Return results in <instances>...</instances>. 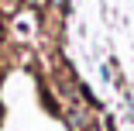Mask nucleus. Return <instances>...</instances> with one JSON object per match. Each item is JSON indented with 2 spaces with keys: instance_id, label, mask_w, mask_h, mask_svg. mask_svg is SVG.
Here are the masks:
<instances>
[{
  "instance_id": "7ed1b4c3",
  "label": "nucleus",
  "mask_w": 134,
  "mask_h": 131,
  "mask_svg": "<svg viewBox=\"0 0 134 131\" xmlns=\"http://www.w3.org/2000/svg\"><path fill=\"white\" fill-rule=\"evenodd\" d=\"M24 4H31V7H35V11H41V7H45V4H48V0H24Z\"/></svg>"
},
{
  "instance_id": "f257e3e1",
  "label": "nucleus",
  "mask_w": 134,
  "mask_h": 131,
  "mask_svg": "<svg viewBox=\"0 0 134 131\" xmlns=\"http://www.w3.org/2000/svg\"><path fill=\"white\" fill-rule=\"evenodd\" d=\"M69 128H72V131H86V114H83V111H72V114H69Z\"/></svg>"
},
{
  "instance_id": "f03ea898",
  "label": "nucleus",
  "mask_w": 134,
  "mask_h": 131,
  "mask_svg": "<svg viewBox=\"0 0 134 131\" xmlns=\"http://www.w3.org/2000/svg\"><path fill=\"white\" fill-rule=\"evenodd\" d=\"M48 4L55 7V11H65V7H69V0H48Z\"/></svg>"
}]
</instances>
